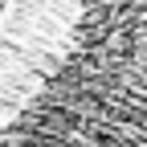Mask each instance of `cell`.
I'll use <instances>...</instances> for the list:
<instances>
[{
  "label": "cell",
  "instance_id": "1",
  "mask_svg": "<svg viewBox=\"0 0 147 147\" xmlns=\"http://www.w3.org/2000/svg\"><path fill=\"white\" fill-rule=\"evenodd\" d=\"M0 147H147V0H78Z\"/></svg>",
  "mask_w": 147,
  "mask_h": 147
}]
</instances>
